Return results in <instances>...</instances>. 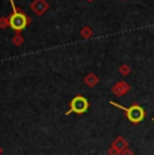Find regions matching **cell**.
I'll return each mask as SVG.
<instances>
[{
  "label": "cell",
  "mask_w": 154,
  "mask_h": 155,
  "mask_svg": "<svg viewBox=\"0 0 154 155\" xmlns=\"http://www.w3.org/2000/svg\"><path fill=\"white\" fill-rule=\"evenodd\" d=\"M25 43V38H23V35L20 34V32H15V35L12 37V45L14 46H22V45Z\"/></svg>",
  "instance_id": "obj_9"
},
{
  "label": "cell",
  "mask_w": 154,
  "mask_h": 155,
  "mask_svg": "<svg viewBox=\"0 0 154 155\" xmlns=\"http://www.w3.org/2000/svg\"><path fill=\"white\" fill-rule=\"evenodd\" d=\"M130 89H131V86L127 84V81H118V82H115L114 86L111 88V92L115 94V96L122 97L124 94L129 93Z\"/></svg>",
  "instance_id": "obj_5"
},
{
  "label": "cell",
  "mask_w": 154,
  "mask_h": 155,
  "mask_svg": "<svg viewBox=\"0 0 154 155\" xmlns=\"http://www.w3.org/2000/svg\"><path fill=\"white\" fill-rule=\"evenodd\" d=\"M80 35H81L82 39H91L93 37V30L89 26H84L81 30H80Z\"/></svg>",
  "instance_id": "obj_8"
},
{
  "label": "cell",
  "mask_w": 154,
  "mask_h": 155,
  "mask_svg": "<svg viewBox=\"0 0 154 155\" xmlns=\"http://www.w3.org/2000/svg\"><path fill=\"white\" fill-rule=\"evenodd\" d=\"M107 154H108V155H120V151L118 150V148H115L114 146H109Z\"/></svg>",
  "instance_id": "obj_12"
},
{
  "label": "cell",
  "mask_w": 154,
  "mask_h": 155,
  "mask_svg": "<svg viewBox=\"0 0 154 155\" xmlns=\"http://www.w3.org/2000/svg\"><path fill=\"white\" fill-rule=\"evenodd\" d=\"M109 104H111L112 107H115V108H119L122 109V111H124V113H126V117L127 120L130 121V123L132 124H139L143 121V119L146 117V111H145L143 107H141L139 104H132L131 107H123L120 105V104L115 103V101H109Z\"/></svg>",
  "instance_id": "obj_2"
},
{
  "label": "cell",
  "mask_w": 154,
  "mask_h": 155,
  "mask_svg": "<svg viewBox=\"0 0 154 155\" xmlns=\"http://www.w3.org/2000/svg\"><path fill=\"white\" fill-rule=\"evenodd\" d=\"M84 84L88 86V88H95L97 84H99V77L95 73H88L87 76L84 77Z\"/></svg>",
  "instance_id": "obj_7"
},
{
  "label": "cell",
  "mask_w": 154,
  "mask_h": 155,
  "mask_svg": "<svg viewBox=\"0 0 154 155\" xmlns=\"http://www.w3.org/2000/svg\"><path fill=\"white\" fill-rule=\"evenodd\" d=\"M130 71H131V68H130V65L127 64H123L119 66V73L122 74V76H129Z\"/></svg>",
  "instance_id": "obj_10"
},
{
  "label": "cell",
  "mask_w": 154,
  "mask_h": 155,
  "mask_svg": "<svg viewBox=\"0 0 154 155\" xmlns=\"http://www.w3.org/2000/svg\"><path fill=\"white\" fill-rule=\"evenodd\" d=\"M10 27V18L8 16H2L0 18V28L4 30Z\"/></svg>",
  "instance_id": "obj_11"
},
{
  "label": "cell",
  "mask_w": 154,
  "mask_h": 155,
  "mask_svg": "<svg viewBox=\"0 0 154 155\" xmlns=\"http://www.w3.org/2000/svg\"><path fill=\"white\" fill-rule=\"evenodd\" d=\"M111 146H114L115 148H118V150L122 153V151L124 150V148H127L129 147V142L126 140V139L123 138V136H116V138L114 139V142H112V144Z\"/></svg>",
  "instance_id": "obj_6"
},
{
  "label": "cell",
  "mask_w": 154,
  "mask_h": 155,
  "mask_svg": "<svg viewBox=\"0 0 154 155\" xmlns=\"http://www.w3.org/2000/svg\"><path fill=\"white\" fill-rule=\"evenodd\" d=\"M3 154V148H2V146H0V155Z\"/></svg>",
  "instance_id": "obj_14"
},
{
  "label": "cell",
  "mask_w": 154,
  "mask_h": 155,
  "mask_svg": "<svg viewBox=\"0 0 154 155\" xmlns=\"http://www.w3.org/2000/svg\"><path fill=\"white\" fill-rule=\"evenodd\" d=\"M87 2H93V0H87Z\"/></svg>",
  "instance_id": "obj_15"
},
{
  "label": "cell",
  "mask_w": 154,
  "mask_h": 155,
  "mask_svg": "<svg viewBox=\"0 0 154 155\" xmlns=\"http://www.w3.org/2000/svg\"><path fill=\"white\" fill-rule=\"evenodd\" d=\"M30 8L34 11V14L38 15V16H42V15H45V12H47L50 5L46 0H34V2L30 4Z\"/></svg>",
  "instance_id": "obj_4"
},
{
  "label": "cell",
  "mask_w": 154,
  "mask_h": 155,
  "mask_svg": "<svg viewBox=\"0 0 154 155\" xmlns=\"http://www.w3.org/2000/svg\"><path fill=\"white\" fill-rule=\"evenodd\" d=\"M153 121H154V117H153Z\"/></svg>",
  "instance_id": "obj_16"
},
{
  "label": "cell",
  "mask_w": 154,
  "mask_h": 155,
  "mask_svg": "<svg viewBox=\"0 0 154 155\" xmlns=\"http://www.w3.org/2000/svg\"><path fill=\"white\" fill-rule=\"evenodd\" d=\"M11 5H12V14L10 15V27L14 30L15 32H20L25 28H27V26L31 25V18L27 14H25L22 10L15 5L14 0H10Z\"/></svg>",
  "instance_id": "obj_1"
},
{
  "label": "cell",
  "mask_w": 154,
  "mask_h": 155,
  "mask_svg": "<svg viewBox=\"0 0 154 155\" xmlns=\"http://www.w3.org/2000/svg\"><path fill=\"white\" fill-rule=\"evenodd\" d=\"M88 109H89V101H88V99L81 96V94H77L69 103V109L65 112V115L68 116V115H70V113L84 115L85 112H88Z\"/></svg>",
  "instance_id": "obj_3"
},
{
  "label": "cell",
  "mask_w": 154,
  "mask_h": 155,
  "mask_svg": "<svg viewBox=\"0 0 154 155\" xmlns=\"http://www.w3.org/2000/svg\"><path fill=\"white\" fill-rule=\"evenodd\" d=\"M120 155H134V153H132V150L131 148H124V150L122 151V153H120Z\"/></svg>",
  "instance_id": "obj_13"
}]
</instances>
